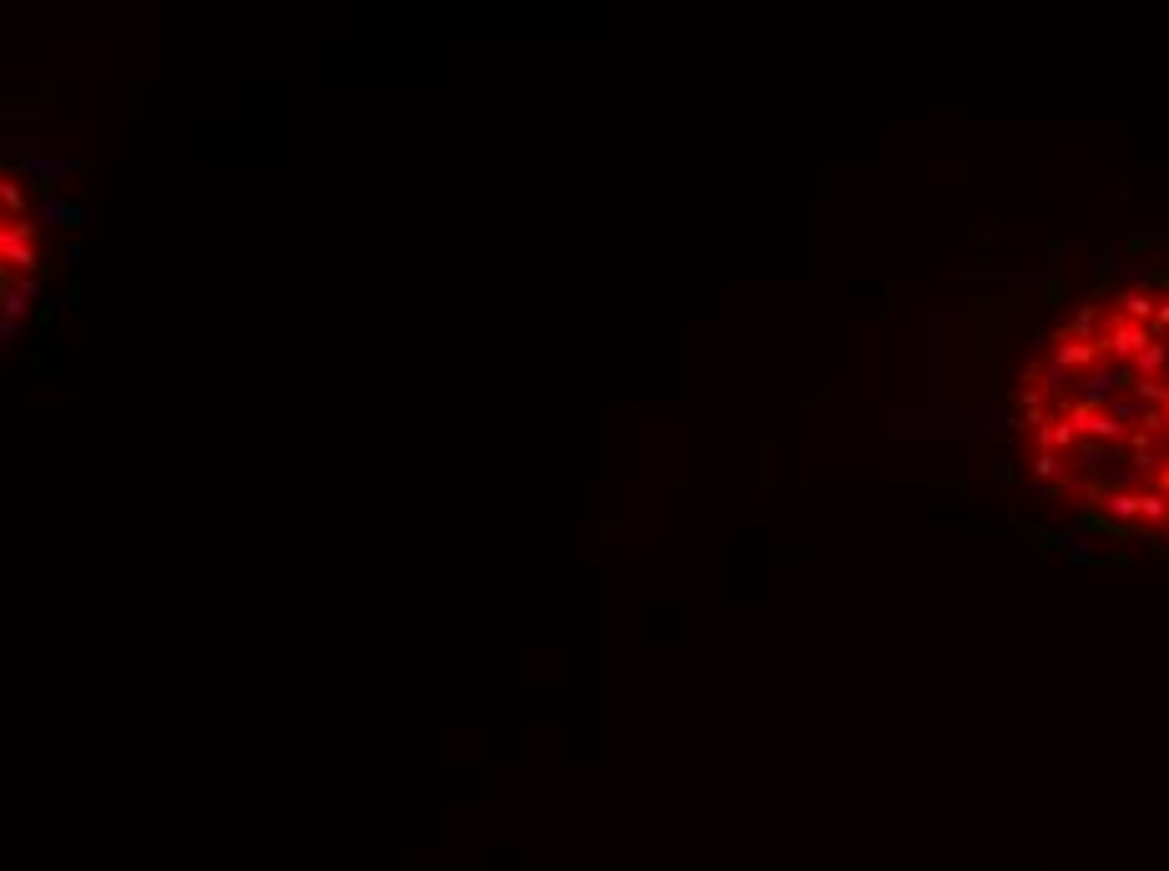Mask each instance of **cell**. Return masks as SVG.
Masks as SVG:
<instances>
[{"mask_svg":"<svg viewBox=\"0 0 1169 871\" xmlns=\"http://www.w3.org/2000/svg\"><path fill=\"white\" fill-rule=\"evenodd\" d=\"M1003 438L1039 519L1169 569V247L1109 252L1054 293L1003 383Z\"/></svg>","mask_w":1169,"mask_h":871,"instance_id":"obj_1","label":"cell"}]
</instances>
